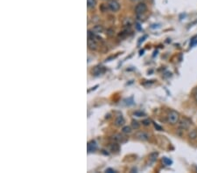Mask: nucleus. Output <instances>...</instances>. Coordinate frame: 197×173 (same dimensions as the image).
<instances>
[{
  "label": "nucleus",
  "mask_w": 197,
  "mask_h": 173,
  "mask_svg": "<svg viewBox=\"0 0 197 173\" xmlns=\"http://www.w3.org/2000/svg\"><path fill=\"white\" fill-rule=\"evenodd\" d=\"M179 113L175 111V110H171L170 112L168 113L167 115H166V120H167V122L172 125L176 124L177 122H179Z\"/></svg>",
  "instance_id": "obj_1"
},
{
  "label": "nucleus",
  "mask_w": 197,
  "mask_h": 173,
  "mask_svg": "<svg viewBox=\"0 0 197 173\" xmlns=\"http://www.w3.org/2000/svg\"><path fill=\"white\" fill-rule=\"evenodd\" d=\"M147 10V7H146V4L144 3H139L136 5L135 7V11L137 15H142L144 14V12L146 11Z\"/></svg>",
  "instance_id": "obj_2"
},
{
  "label": "nucleus",
  "mask_w": 197,
  "mask_h": 173,
  "mask_svg": "<svg viewBox=\"0 0 197 173\" xmlns=\"http://www.w3.org/2000/svg\"><path fill=\"white\" fill-rule=\"evenodd\" d=\"M108 8L111 10V11H118L119 9H120V4L117 0H111V1L109 2L108 4Z\"/></svg>",
  "instance_id": "obj_3"
},
{
  "label": "nucleus",
  "mask_w": 197,
  "mask_h": 173,
  "mask_svg": "<svg viewBox=\"0 0 197 173\" xmlns=\"http://www.w3.org/2000/svg\"><path fill=\"white\" fill-rule=\"evenodd\" d=\"M190 126H191V122L187 118H184L179 122V128L182 130L188 129Z\"/></svg>",
  "instance_id": "obj_4"
},
{
  "label": "nucleus",
  "mask_w": 197,
  "mask_h": 173,
  "mask_svg": "<svg viewBox=\"0 0 197 173\" xmlns=\"http://www.w3.org/2000/svg\"><path fill=\"white\" fill-rule=\"evenodd\" d=\"M135 136L137 139L140 140V141H147V140H149V138H150V136H149L146 132H144V131L138 132L135 135Z\"/></svg>",
  "instance_id": "obj_5"
},
{
  "label": "nucleus",
  "mask_w": 197,
  "mask_h": 173,
  "mask_svg": "<svg viewBox=\"0 0 197 173\" xmlns=\"http://www.w3.org/2000/svg\"><path fill=\"white\" fill-rule=\"evenodd\" d=\"M113 139L116 141L117 142H121V144H123V142H125L127 141V138L125 136H122L121 134H116L115 136H113Z\"/></svg>",
  "instance_id": "obj_6"
},
{
  "label": "nucleus",
  "mask_w": 197,
  "mask_h": 173,
  "mask_svg": "<svg viewBox=\"0 0 197 173\" xmlns=\"http://www.w3.org/2000/svg\"><path fill=\"white\" fill-rule=\"evenodd\" d=\"M96 142L95 141H90L88 144V152L90 153V152H94L95 150H96Z\"/></svg>",
  "instance_id": "obj_7"
},
{
  "label": "nucleus",
  "mask_w": 197,
  "mask_h": 173,
  "mask_svg": "<svg viewBox=\"0 0 197 173\" xmlns=\"http://www.w3.org/2000/svg\"><path fill=\"white\" fill-rule=\"evenodd\" d=\"M124 119L123 118V116H118L115 120V125H116L117 127H122L124 125Z\"/></svg>",
  "instance_id": "obj_8"
},
{
  "label": "nucleus",
  "mask_w": 197,
  "mask_h": 173,
  "mask_svg": "<svg viewBox=\"0 0 197 173\" xmlns=\"http://www.w3.org/2000/svg\"><path fill=\"white\" fill-rule=\"evenodd\" d=\"M91 31L93 32L94 33H101V32H103V26H100V25H96V26H95L93 28H92Z\"/></svg>",
  "instance_id": "obj_9"
},
{
  "label": "nucleus",
  "mask_w": 197,
  "mask_h": 173,
  "mask_svg": "<svg viewBox=\"0 0 197 173\" xmlns=\"http://www.w3.org/2000/svg\"><path fill=\"white\" fill-rule=\"evenodd\" d=\"M88 46H89V48L91 49V50H96L97 49L96 41L92 40V39H89V40H88Z\"/></svg>",
  "instance_id": "obj_10"
},
{
  "label": "nucleus",
  "mask_w": 197,
  "mask_h": 173,
  "mask_svg": "<svg viewBox=\"0 0 197 173\" xmlns=\"http://www.w3.org/2000/svg\"><path fill=\"white\" fill-rule=\"evenodd\" d=\"M188 137L191 140H195L197 138V130L196 129H192L188 133Z\"/></svg>",
  "instance_id": "obj_11"
},
{
  "label": "nucleus",
  "mask_w": 197,
  "mask_h": 173,
  "mask_svg": "<svg viewBox=\"0 0 197 173\" xmlns=\"http://www.w3.org/2000/svg\"><path fill=\"white\" fill-rule=\"evenodd\" d=\"M87 4L89 8H94L96 5V0H87Z\"/></svg>",
  "instance_id": "obj_12"
},
{
  "label": "nucleus",
  "mask_w": 197,
  "mask_h": 173,
  "mask_svg": "<svg viewBox=\"0 0 197 173\" xmlns=\"http://www.w3.org/2000/svg\"><path fill=\"white\" fill-rule=\"evenodd\" d=\"M122 132H123L124 134H126V135L131 134V128L129 127V126H124L123 128V129H122Z\"/></svg>",
  "instance_id": "obj_13"
},
{
  "label": "nucleus",
  "mask_w": 197,
  "mask_h": 173,
  "mask_svg": "<svg viewBox=\"0 0 197 173\" xmlns=\"http://www.w3.org/2000/svg\"><path fill=\"white\" fill-rule=\"evenodd\" d=\"M109 149H111V151H118L119 150V145L118 144H112L109 146Z\"/></svg>",
  "instance_id": "obj_14"
},
{
  "label": "nucleus",
  "mask_w": 197,
  "mask_h": 173,
  "mask_svg": "<svg viewBox=\"0 0 197 173\" xmlns=\"http://www.w3.org/2000/svg\"><path fill=\"white\" fill-rule=\"evenodd\" d=\"M157 157H158V153H157V152L152 153V154L150 155V160H151L152 162H154V161H156Z\"/></svg>",
  "instance_id": "obj_15"
},
{
  "label": "nucleus",
  "mask_w": 197,
  "mask_h": 173,
  "mask_svg": "<svg viewBox=\"0 0 197 173\" xmlns=\"http://www.w3.org/2000/svg\"><path fill=\"white\" fill-rule=\"evenodd\" d=\"M131 127H132V129H138L139 128V123L135 120H133L132 122H131Z\"/></svg>",
  "instance_id": "obj_16"
},
{
  "label": "nucleus",
  "mask_w": 197,
  "mask_h": 173,
  "mask_svg": "<svg viewBox=\"0 0 197 173\" xmlns=\"http://www.w3.org/2000/svg\"><path fill=\"white\" fill-rule=\"evenodd\" d=\"M162 161H163V163L165 164L166 165H170L172 164V161L169 158H166V157H164L163 159H162Z\"/></svg>",
  "instance_id": "obj_17"
},
{
  "label": "nucleus",
  "mask_w": 197,
  "mask_h": 173,
  "mask_svg": "<svg viewBox=\"0 0 197 173\" xmlns=\"http://www.w3.org/2000/svg\"><path fill=\"white\" fill-rule=\"evenodd\" d=\"M142 123H143V125H144V126H149V125L151 124V120L150 119H146V120H144V121L142 122Z\"/></svg>",
  "instance_id": "obj_18"
},
{
  "label": "nucleus",
  "mask_w": 197,
  "mask_h": 173,
  "mask_svg": "<svg viewBox=\"0 0 197 173\" xmlns=\"http://www.w3.org/2000/svg\"><path fill=\"white\" fill-rule=\"evenodd\" d=\"M105 171H106V172H111H111H116L114 170H112V169H107V170H105Z\"/></svg>",
  "instance_id": "obj_19"
},
{
  "label": "nucleus",
  "mask_w": 197,
  "mask_h": 173,
  "mask_svg": "<svg viewBox=\"0 0 197 173\" xmlns=\"http://www.w3.org/2000/svg\"><path fill=\"white\" fill-rule=\"evenodd\" d=\"M194 101L197 102V92L194 94Z\"/></svg>",
  "instance_id": "obj_20"
},
{
  "label": "nucleus",
  "mask_w": 197,
  "mask_h": 173,
  "mask_svg": "<svg viewBox=\"0 0 197 173\" xmlns=\"http://www.w3.org/2000/svg\"><path fill=\"white\" fill-rule=\"evenodd\" d=\"M196 92H197V87H196L195 89H194V93H196Z\"/></svg>",
  "instance_id": "obj_21"
},
{
  "label": "nucleus",
  "mask_w": 197,
  "mask_h": 173,
  "mask_svg": "<svg viewBox=\"0 0 197 173\" xmlns=\"http://www.w3.org/2000/svg\"><path fill=\"white\" fill-rule=\"evenodd\" d=\"M131 1H137V0H131Z\"/></svg>",
  "instance_id": "obj_22"
}]
</instances>
